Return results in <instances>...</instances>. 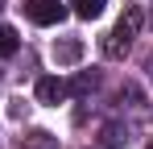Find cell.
I'll use <instances>...</instances> for the list:
<instances>
[{"label":"cell","instance_id":"1","mask_svg":"<svg viewBox=\"0 0 153 149\" xmlns=\"http://www.w3.org/2000/svg\"><path fill=\"white\" fill-rule=\"evenodd\" d=\"M137 29H141V8H137V4H128L124 17L116 21V29L103 37V54H108V58H124L128 46H132V37H137Z\"/></svg>","mask_w":153,"mask_h":149},{"label":"cell","instance_id":"2","mask_svg":"<svg viewBox=\"0 0 153 149\" xmlns=\"http://www.w3.org/2000/svg\"><path fill=\"white\" fill-rule=\"evenodd\" d=\"M25 17L33 25H58L66 17V8H62L58 0H25Z\"/></svg>","mask_w":153,"mask_h":149},{"label":"cell","instance_id":"3","mask_svg":"<svg viewBox=\"0 0 153 149\" xmlns=\"http://www.w3.org/2000/svg\"><path fill=\"white\" fill-rule=\"evenodd\" d=\"M37 99H42V104H62V99H66V79H58V74L37 79Z\"/></svg>","mask_w":153,"mask_h":149},{"label":"cell","instance_id":"4","mask_svg":"<svg viewBox=\"0 0 153 149\" xmlns=\"http://www.w3.org/2000/svg\"><path fill=\"white\" fill-rule=\"evenodd\" d=\"M21 149H58V137L46 133V128H33V133L21 137Z\"/></svg>","mask_w":153,"mask_h":149},{"label":"cell","instance_id":"5","mask_svg":"<svg viewBox=\"0 0 153 149\" xmlns=\"http://www.w3.org/2000/svg\"><path fill=\"white\" fill-rule=\"evenodd\" d=\"M103 8H108V0H71V13L83 17V21H95Z\"/></svg>","mask_w":153,"mask_h":149},{"label":"cell","instance_id":"6","mask_svg":"<svg viewBox=\"0 0 153 149\" xmlns=\"http://www.w3.org/2000/svg\"><path fill=\"white\" fill-rule=\"evenodd\" d=\"M17 54V29L13 25H0V58Z\"/></svg>","mask_w":153,"mask_h":149},{"label":"cell","instance_id":"7","mask_svg":"<svg viewBox=\"0 0 153 149\" xmlns=\"http://www.w3.org/2000/svg\"><path fill=\"white\" fill-rule=\"evenodd\" d=\"M79 54H83V46H79L75 37H71V42H62V46H54V58H58V62H75Z\"/></svg>","mask_w":153,"mask_h":149},{"label":"cell","instance_id":"8","mask_svg":"<svg viewBox=\"0 0 153 149\" xmlns=\"http://www.w3.org/2000/svg\"><path fill=\"white\" fill-rule=\"evenodd\" d=\"M95 87V74H79L75 83H66V95H87Z\"/></svg>","mask_w":153,"mask_h":149},{"label":"cell","instance_id":"9","mask_svg":"<svg viewBox=\"0 0 153 149\" xmlns=\"http://www.w3.org/2000/svg\"><path fill=\"white\" fill-rule=\"evenodd\" d=\"M120 141H124V137H120V128H116V124H108V128H103V145H120Z\"/></svg>","mask_w":153,"mask_h":149},{"label":"cell","instance_id":"10","mask_svg":"<svg viewBox=\"0 0 153 149\" xmlns=\"http://www.w3.org/2000/svg\"><path fill=\"white\" fill-rule=\"evenodd\" d=\"M0 4H4V0H0Z\"/></svg>","mask_w":153,"mask_h":149},{"label":"cell","instance_id":"11","mask_svg":"<svg viewBox=\"0 0 153 149\" xmlns=\"http://www.w3.org/2000/svg\"><path fill=\"white\" fill-rule=\"evenodd\" d=\"M149 149H153V145H149Z\"/></svg>","mask_w":153,"mask_h":149}]
</instances>
